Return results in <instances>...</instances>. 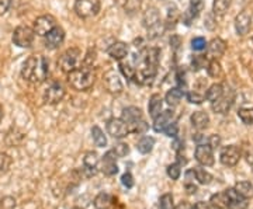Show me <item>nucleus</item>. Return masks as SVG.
<instances>
[{
  "instance_id": "nucleus-29",
  "label": "nucleus",
  "mask_w": 253,
  "mask_h": 209,
  "mask_svg": "<svg viewBox=\"0 0 253 209\" xmlns=\"http://www.w3.org/2000/svg\"><path fill=\"white\" fill-rule=\"evenodd\" d=\"M224 91H225L224 84H221V83H214V84H211V86L208 87L207 93H206V99L212 103V101H215L217 99H219V97L224 94Z\"/></svg>"
},
{
  "instance_id": "nucleus-41",
  "label": "nucleus",
  "mask_w": 253,
  "mask_h": 209,
  "mask_svg": "<svg viewBox=\"0 0 253 209\" xmlns=\"http://www.w3.org/2000/svg\"><path fill=\"white\" fill-rule=\"evenodd\" d=\"M186 99L191 104H201L204 101V99H206V94H201L199 91L191 90L186 93Z\"/></svg>"
},
{
  "instance_id": "nucleus-48",
  "label": "nucleus",
  "mask_w": 253,
  "mask_h": 209,
  "mask_svg": "<svg viewBox=\"0 0 253 209\" xmlns=\"http://www.w3.org/2000/svg\"><path fill=\"white\" fill-rule=\"evenodd\" d=\"M121 182H123V185L126 187V188H132L134 187V177H132V174L131 173H124L123 174V177H121Z\"/></svg>"
},
{
  "instance_id": "nucleus-34",
  "label": "nucleus",
  "mask_w": 253,
  "mask_h": 209,
  "mask_svg": "<svg viewBox=\"0 0 253 209\" xmlns=\"http://www.w3.org/2000/svg\"><path fill=\"white\" fill-rule=\"evenodd\" d=\"M231 1L232 0H214L212 3V13L215 16H224L229 6H231Z\"/></svg>"
},
{
  "instance_id": "nucleus-7",
  "label": "nucleus",
  "mask_w": 253,
  "mask_h": 209,
  "mask_svg": "<svg viewBox=\"0 0 253 209\" xmlns=\"http://www.w3.org/2000/svg\"><path fill=\"white\" fill-rule=\"evenodd\" d=\"M65 94H66V90H65L62 83L52 82L44 91V101L46 104L54 105V104H58L63 100Z\"/></svg>"
},
{
  "instance_id": "nucleus-21",
  "label": "nucleus",
  "mask_w": 253,
  "mask_h": 209,
  "mask_svg": "<svg viewBox=\"0 0 253 209\" xmlns=\"http://www.w3.org/2000/svg\"><path fill=\"white\" fill-rule=\"evenodd\" d=\"M190 121H191L193 128H196L197 131H204L210 125V117H208V114L206 111H196V112H193L191 117H190Z\"/></svg>"
},
{
  "instance_id": "nucleus-14",
  "label": "nucleus",
  "mask_w": 253,
  "mask_h": 209,
  "mask_svg": "<svg viewBox=\"0 0 253 209\" xmlns=\"http://www.w3.org/2000/svg\"><path fill=\"white\" fill-rule=\"evenodd\" d=\"M232 104H234V91L225 90L219 99L211 103V108L217 114H226L231 109Z\"/></svg>"
},
{
  "instance_id": "nucleus-1",
  "label": "nucleus",
  "mask_w": 253,
  "mask_h": 209,
  "mask_svg": "<svg viewBox=\"0 0 253 209\" xmlns=\"http://www.w3.org/2000/svg\"><path fill=\"white\" fill-rule=\"evenodd\" d=\"M49 62L42 55H31L26 59L21 68V77L28 83L41 84L48 79Z\"/></svg>"
},
{
  "instance_id": "nucleus-39",
  "label": "nucleus",
  "mask_w": 253,
  "mask_h": 209,
  "mask_svg": "<svg viewBox=\"0 0 253 209\" xmlns=\"http://www.w3.org/2000/svg\"><path fill=\"white\" fill-rule=\"evenodd\" d=\"M166 173L168 175L172 178L173 181H176V180H179L180 178V174H181V166L177 162L176 163H172L168 166V169H166Z\"/></svg>"
},
{
  "instance_id": "nucleus-50",
  "label": "nucleus",
  "mask_w": 253,
  "mask_h": 209,
  "mask_svg": "<svg viewBox=\"0 0 253 209\" xmlns=\"http://www.w3.org/2000/svg\"><path fill=\"white\" fill-rule=\"evenodd\" d=\"M208 145L211 146L212 149H217L218 146L221 145V138L218 137V135H211V137L208 138Z\"/></svg>"
},
{
  "instance_id": "nucleus-45",
  "label": "nucleus",
  "mask_w": 253,
  "mask_h": 209,
  "mask_svg": "<svg viewBox=\"0 0 253 209\" xmlns=\"http://www.w3.org/2000/svg\"><path fill=\"white\" fill-rule=\"evenodd\" d=\"M191 48L194 51H204L207 48V41L203 36H196L191 39Z\"/></svg>"
},
{
  "instance_id": "nucleus-58",
  "label": "nucleus",
  "mask_w": 253,
  "mask_h": 209,
  "mask_svg": "<svg viewBox=\"0 0 253 209\" xmlns=\"http://www.w3.org/2000/svg\"><path fill=\"white\" fill-rule=\"evenodd\" d=\"M3 117H4V112H3V105L0 104V122H1Z\"/></svg>"
},
{
  "instance_id": "nucleus-40",
  "label": "nucleus",
  "mask_w": 253,
  "mask_h": 209,
  "mask_svg": "<svg viewBox=\"0 0 253 209\" xmlns=\"http://www.w3.org/2000/svg\"><path fill=\"white\" fill-rule=\"evenodd\" d=\"M11 162L13 160H11V157L7 153L0 152V175H3V174H6L9 172Z\"/></svg>"
},
{
  "instance_id": "nucleus-33",
  "label": "nucleus",
  "mask_w": 253,
  "mask_h": 209,
  "mask_svg": "<svg viewBox=\"0 0 253 209\" xmlns=\"http://www.w3.org/2000/svg\"><path fill=\"white\" fill-rule=\"evenodd\" d=\"M207 73L210 77L218 79L219 76H222V66L218 62V59H211L207 64Z\"/></svg>"
},
{
  "instance_id": "nucleus-20",
  "label": "nucleus",
  "mask_w": 253,
  "mask_h": 209,
  "mask_svg": "<svg viewBox=\"0 0 253 209\" xmlns=\"http://www.w3.org/2000/svg\"><path fill=\"white\" fill-rule=\"evenodd\" d=\"M174 121V114L173 111L168 109V111H162L156 118H154V131L155 132H163L166 127Z\"/></svg>"
},
{
  "instance_id": "nucleus-57",
  "label": "nucleus",
  "mask_w": 253,
  "mask_h": 209,
  "mask_svg": "<svg viewBox=\"0 0 253 209\" xmlns=\"http://www.w3.org/2000/svg\"><path fill=\"white\" fill-rule=\"evenodd\" d=\"M177 163L180 166H184V164H187V159L184 156H181V153H177Z\"/></svg>"
},
{
  "instance_id": "nucleus-13",
  "label": "nucleus",
  "mask_w": 253,
  "mask_h": 209,
  "mask_svg": "<svg viewBox=\"0 0 253 209\" xmlns=\"http://www.w3.org/2000/svg\"><path fill=\"white\" fill-rule=\"evenodd\" d=\"M100 172L104 175H116L118 173V166H117V156L113 150H109L106 155L101 157L100 162Z\"/></svg>"
},
{
  "instance_id": "nucleus-32",
  "label": "nucleus",
  "mask_w": 253,
  "mask_h": 209,
  "mask_svg": "<svg viewBox=\"0 0 253 209\" xmlns=\"http://www.w3.org/2000/svg\"><path fill=\"white\" fill-rule=\"evenodd\" d=\"M99 155L96 152H87L84 157H83V167L86 169H91V170H97L99 166Z\"/></svg>"
},
{
  "instance_id": "nucleus-3",
  "label": "nucleus",
  "mask_w": 253,
  "mask_h": 209,
  "mask_svg": "<svg viewBox=\"0 0 253 209\" xmlns=\"http://www.w3.org/2000/svg\"><path fill=\"white\" fill-rule=\"evenodd\" d=\"M144 24L148 28V35L151 39H154L156 36H161L166 28V24L161 20L159 11L155 7H149L145 11L144 14Z\"/></svg>"
},
{
  "instance_id": "nucleus-53",
  "label": "nucleus",
  "mask_w": 253,
  "mask_h": 209,
  "mask_svg": "<svg viewBox=\"0 0 253 209\" xmlns=\"http://www.w3.org/2000/svg\"><path fill=\"white\" fill-rule=\"evenodd\" d=\"M184 187H186V191L189 195H194L196 192L199 191V188H197V185H194V182H190V184H184Z\"/></svg>"
},
{
  "instance_id": "nucleus-56",
  "label": "nucleus",
  "mask_w": 253,
  "mask_h": 209,
  "mask_svg": "<svg viewBox=\"0 0 253 209\" xmlns=\"http://www.w3.org/2000/svg\"><path fill=\"white\" fill-rule=\"evenodd\" d=\"M246 160H248V163L253 164V147L251 146V152L248 150L246 152Z\"/></svg>"
},
{
  "instance_id": "nucleus-25",
  "label": "nucleus",
  "mask_w": 253,
  "mask_h": 209,
  "mask_svg": "<svg viewBox=\"0 0 253 209\" xmlns=\"http://www.w3.org/2000/svg\"><path fill=\"white\" fill-rule=\"evenodd\" d=\"M183 96H184V90H183V89H180V87H173V89H170V90L166 93L165 100H166V103H168L169 105L176 107V105L180 104Z\"/></svg>"
},
{
  "instance_id": "nucleus-5",
  "label": "nucleus",
  "mask_w": 253,
  "mask_h": 209,
  "mask_svg": "<svg viewBox=\"0 0 253 209\" xmlns=\"http://www.w3.org/2000/svg\"><path fill=\"white\" fill-rule=\"evenodd\" d=\"M101 0H75V11L81 18H91L99 14Z\"/></svg>"
},
{
  "instance_id": "nucleus-28",
  "label": "nucleus",
  "mask_w": 253,
  "mask_h": 209,
  "mask_svg": "<svg viewBox=\"0 0 253 209\" xmlns=\"http://www.w3.org/2000/svg\"><path fill=\"white\" fill-rule=\"evenodd\" d=\"M154 146H155V138L144 137L138 140V143H136V149H138V152H139V153H142V155H148V153H151V152H152Z\"/></svg>"
},
{
  "instance_id": "nucleus-52",
  "label": "nucleus",
  "mask_w": 253,
  "mask_h": 209,
  "mask_svg": "<svg viewBox=\"0 0 253 209\" xmlns=\"http://www.w3.org/2000/svg\"><path fill=\"white\" fill-rule=\"evenodd\" d=\"M1 207H4V209H14L16 207V201L13 198H4L1 201Z\"/></svg>"
},
{
  "instance_id": "nucleus-26",
  "label": "nucleus",
  "mask_w": 253,
  "mask_h": 209,
  "mask_svg": "<svg viewBox=\"0 0 253 209\" xmlns=\"http://www.w3.org/2000/svg\"><path fill=\"white\" fill-rule=\"evenodd\" d=\"M228 204H229V197H228L226 191L217 192L210 200V205L214 207L215 209H226L228 208Z\"/></svg>"
},
{
  "instance_id": "nucleus-30",
  "label": "nucleus",
  "mask_w": 253,
  "mask_h": 209,
  "mask_svg": "<svg viewBox=\"0 0 253 209\" xmlns=\"http://www.w3.org/2000/svg\"><path fill=\"white\" fill-rule=\"evenodd\" d=\"M235 191L241 195V197H244V198H252L253 197V185L252 182L249 181H239L235 184Z\"/></svg>"
},
{
  "instance_id": "nucleus-54",
  "label": "nucleus",
  "mask_w": 253,
  "mask_h": 209,
  "mask_svg": "<svg viewBox=\"0 0 253 209\" xmlns=\"http://www.w3.org/2000/svg\"><path fill=\"white\" fill-rule=\"evenodd\" d=\"M191 209H211V205L208 202H204V201H199L197 204H194Z\"/></svg>"
},
{
  "instance_id": "nucleus-22",
  "label": "nucleus",
  "mask_w": 253,
  "mask_h": 209,
  "mask_svg": "<svg viewBox=\"0 0 253 209\" xmlns=\"http://www.w3.org/2000/svg\"><path fill=\"white\" fill-rule=\"evenodd\" d=\"M228 197H229V204H228V209H246L248 208V202L246 198L241 197L238 192L235 191V188H228L225 190Z\"/></svg>"
},
{
  "instance_id": "nucleus-37",
  "label": "nucleus",
  "mask_w": 253,
  "mask_h": 209,
  "mask_svg": "<svg viewBox=\"0 0 253 209\" xmlns=\"http://www.w3.org/2000/svg\"><path fill=\"white\" fill-rule=\"evenodd\" d=\"M194 173H196V180L200 182V184H203V185H207L210 182L212 181V175L208 173L207 170H204V169H194Z\"/></svg>"
},
{
  "instance_id": "nucleus-42",
  "label": "nucleus",
  "mask_w": 253,
  "mask_h": 209,
  "mask_svg": "<svg viewBox=\"0 0 253 209\" xmlns=\"http://www.w3.org/2000/svg\"><path fill=\"white\" fill-rule=\"evenodd\" d=\"M208 64L207 56L204 55H197L191 59V66H193V70H200L203 68H206V65Z\"/></svg>"
},
{
  "instance_id": "nucleus-11",
  "label": "nucleus",
  "mask_w": 253,
  "mask_h": 209,
  "mask_svg": "<svg viewBox=\"0 0 253 209\" xmlns=\"http://www.w3.org/2000/svg\"><path fill=\"white\" fill-rule=\"evenodd\" d=\"M103 84H104L106 90L109 91L110 94H114V96L121 94L123 90H124L123 82H121L120 76L116 73V70H109V72L104 73V76H103Z\"/></svg>"
},
{
  "instance_id": "nucleus-55",
  "label": "nucleus",
  "mask_w": 253,
  "mask_h": 209,
  "mask_svg": "<svg viewBox=\"0 0 253 209\" xmlns=\"http://www.w3.org/2000/svg\"><path fill=\"white\" fill-rule=\"evenodd\" d=\"M173 209H191V205L187 201H183V202H180L179 205H176Z\"/></svg>"
},
{
  "instance_id": "nucleus-19",
  "label": "nucleus",
  "mask_w": 253,
  "mask_h": 209,
  "mask_svg": "<svg viewBox=\"0 0 253 209\" xmlns=\"http://www.w3.org/2000/svg\"><path fill=\"white\" fill-rule=\"evenodd\" d=\"M107 54L111 59H114V61H117V62H121V61H124L126 58V55H128V45L124 44V42H113L111 45L109 46V49H107Z\"/></svg>"
},
{
  "instance_id": "nucleus-12",
  "label": "nucleus",
  "mask_w": 253,
  "mask_h": 209,
  "mask_svg": "<svg viewBox=\"0 0 253 209\" xmlns=\"http://www.w3.org/2000/svg\"><path fill=\"white\" fill-rule=\"evenodd\" d=\"M194 157H196V160H197L201 166H206V167L212 166L214 162H215V159H214V149L208 145V143L197 145L196 152H194Z\"/></svg>"
},
{
  "instance_id": "nucleus-35",
  "label": "nucleus",
  "mask_w": 253,
  "mask_h": 209,
  "mask_svg": "<svg viewBox=\"0 0 253 209\" xmlns=\"http://www.w3.org/2000/svg\"><path fill=\"white\" fill-rule=\"evenodd\" d=\"M120 70H121V73L126 76L128 80H135L136 69L134 65H131L129 62L121 61V62H120Z\"/></svg>"
},
{
  "instance_id": "nucleus-23",
  "label": "nucleus",
  "mask_w": 253,
  "mask_h": 209,
  "mask_svg": "<svg viewBox=\"0 0 253 209\" xmlns=\"http://www.w3.org/2000/svg\"><path fill=\"white\" fill-rule=\"evenodd\" d=\"M121 119H123V121H126L128 125H131V124H134V122H136V121L142 119V111H141V108L134 107V105L126 107V108L123 109Z\"/></svg>"
},
{
  "instance_id": "nucleus-4",
  "label": "nucleus",
  "mask_w": 253,
  "mask_h": 209,
  "mask_svg": "<svg viewBox=\"0 0 253 209\" xmlns=\"http://www.w3.org/2000/svg\"><path fill=\"white\" fill-rule=\"evenodd\" d=\"M79 61H81V51L78 48H71V49L65 51L59 56V59H58V68L63 73L68 74V73H71L78 68Z\"/></svg>"
},
{
  "instance_id": "nucleus-43",
  "label": "nucleus",
  "mask_w": 253,
  "mask_h": 209,
  "mask_svg": "<svg viewBox=\"0 0 253 209\" xmlns=\"http://www.w3.org/2000/svg\"><path fill=\"white\" fill-rule=\"evenodd\" d=\"M159 208L161 209H173L174 208V202H173L172 194H165L159 200Z\"/></svg>"
},
{
  "instance_id": "nucleus-17",
  "label": "nucleus",
  "mask_w": 253,
  "mask_h": 209,
  "mask_svg": "<svg viewBox=\"0 0 253 209\" xmlns=\"http://www.w3.org/2000/svg\"><path fill=\"white\" fill-rule=\"evenodd\" d=\"M203 9H204V0H190L189 9L183 13V17H181L183 23L186 26H190L191 21L199 16Z\"/></svg>"
},
{
  "instance_id": "nucleus-6",
  "label": "nucleus",
  "mask_w": 253,
  "mask_h": 209,
  "mask_svg": "<svg viewBox=\"0 0 253 209\" xmlns=\"http://www.w3.org/2000/svg\"><path fill=\"white\" fill-rule=\"evenodd\" d=\"M34 36H36V33L34 30L28 26H18L14 33H13V44L18 48H30L34 42Z\"/></svg>"
},
{
  "instance_id": "nucleus-38",
  "label": "nucleus",
  "mask_w": 253,
  "mask_h": 209,
  "mask_svg": "<svg viewBox=\"0 0 253 209\" xmlns=\"http://www.w3.org/2000/svg\"><path fill=\"white\" fill-rule=\"evenodd\" d=\"M128 128H129V132L136 134V135H142V134H145L148 131V124L142 118L139 119V121H136V122H134V124H131V125H128Z\"/></svg>"
},
{
  "instance_id": "nucleus-36",
  "label": "nucleus",
  "mask_w": 253,
  "mask_h": 209,
  "mask_svg": "<svg viewBox=\"0 0 253 209\" xmlns=\"http://www.w3.org/2000/svg\"><path fill=\"white\" fill-rule=\"evenodd\" d=\"M238 117L246 125H253V108L252 107H245L238 111Z\"/></svg>"
},
{
  "instance_id": "nucleus-24",
  "label": "nucleus",
  "mask_w": 253,
  "mask_h": 209,
  "mask_svg": "<svg viewBox=\"0 0 253 209\" xmlns=\"http://www.w3.org/2000/svg\"><path fill=\"white\" fill-rule=\"evenodd\" d=\"M163 109V99L161 97V94H154L151 99H149V104H148V111H149V115L152 118H156Z\"/></svg>"
},
{
  "instance_id": "nucleus-47",
  "label": "nucleus",
  "mask_w": 253,
  "mask_h": 209,
  "mask_svg": "<svg viewBox=\"0 0 253 209\" xmlns=\"http://www.w3.org/2000/svg\"><path fill=\"white\" fill-rule=\"evenodd\" d=\"M177 18H179V10L177 7L172 4V6H169V9H168V23H177Z\"/></svg>"
},
{
  "instance_id": "nucleus-44",
  "label": "nucleus",
  "mask_w": 253,
  "mask_h": 209,
  "mask_svg": "<svg viewBox=\"0 0 253 209\" xmlns=\"http://www.w3.org/2000/svg\"><path fill=\"white\" fill-rule=\"evenodd\" d=\"M111 150L116 153L117 157H126V156L129 153V147H128V145L124 143V142H120L117 145H114V147H113Z\"/></svg>"
},
{
  "instance_id": "nucleus-51",
  "label": "nucleus",
  "mask_w": 253,
  "mask_h": 209,
  "mask_svg": "<svg viewBox=\"0 0 253 209\" xmlns=\"http://www.w3.org/2000/svg\"><path fill=\"white\" fill-rule=\"evenodd\" d=\"M174 140H173V143H172V147L177 152V153H180L181 150H183V147H184V143H183V140H180L179 138H173Z\"/></svg>"
},
{
  "instance_id": "nucleus-31",
  "label": "nucleus",
  "mask_w": 253,
  "mask_h": 209,
  "mask_svg": "<svg viewBox=\"0 0 253 209\" xmlns=\"http://www.w3.org/2000/svg\"><path fill=\"white\" fill-rule=\"evenodd\" d=\"M91 138H93L94 145L99 146V147H104L107 145V138L104 135V132L101 131V128L97 127V125L91 128Z\"/></svg>"
},
{
  "instance_id": "nucleus-10",
  "label": "nucleus",
  "mask_w": 253,
  "mask_h": 209,
  "mask_svg": "<svg viewBox=\"0 0 253 209\" xmlns=\"http://www.w3.org/2000/svg\"><path fill=\"white\" fill-rule=\"evenodd\" d=\"M242 157V152L239 149V146L236 145H229L225 146L222 150H221V155H219V160L224 166L228 167H234L236 164L239 163Z\"/></svg>"
},
{
  "instance_id": "nucleus-2",
  "label": "nucleus",
  "mask_w": 253,
  "mask_h": 209,
  "mask_svg": "<svg viewBox=\"0 0 253 209\" xmlns=\"http://www.w3.org/2000/svg\"><path fill=\"white\" fill-rule=\"evenodd\" d=\"M68 83L76 91L90 90L94 84V73L91 68H86V66L76 68L75 70L68 73Z\"/></svg>"
},
{
  "instance_id": "nucleus-16",
  "label": "nucleus",
  "mask_w": 253,
  "mask_h": 209,
  "mask_svg": "<svg viewBox=\"0 0 253 209\" xmlns=\"http://www.w3.org/2000/svg\"><path fill=\"white\" fill-rule=\"evenodd\" d=\"M65 41V31L62 27H56L45 35V46L48 49H58Z\"/></svg>"
},
{
  "instance_id": "nucleus-9",
  "label": "nucleus",
  "mask_w": 253,
  "mask_h": 209,
  "mask_svg": "<svg viewBox=\"0 0 253 209\" xmlns=\"http://www.w3.org/2000/svg\"><path fill=\"white\" fill-rule=\"evenodd\" d=\"M106 128H107V134L114 139H123V138L128 137V134H129L128 124L121 118L109 119Z\"/></svg>"
},
{
  "instance_id": "nucleus-15",
  "label": "nucleus",
  "mask_w": 253,
  "mask_h": 209,
  "mask_svg": "<svg viewBox=\"0 0 253 209\" xmlns=\"http://www.w3.org/2000/svg\"><path fill=\"white\" fill-rule=\"evenodd\" d=\"M251 27H252V14L248 10L241 11L235 17V30L238 35L245 36L251 31Z\"/></svg>"
},
{
  "instance_id": "nucleus-18",
  "label": "nucleus",
  "mask_w": 253,
  "mask_h": 209,
  "mask_svg": "<svg viewBox=\"0 0 253 209\" xmlns=\"http://www.w3.org/2000/svg\"><path fill=\"white\" fill-rule=\"evenodd\" d=\"M226 51V42L221 38H214L207 44V58L211 59H219Z\"/></svg>"
},
{
  "instance_id": "nucleus-27",
  "label": "nucleus",
  "mask_w": 253,
  "mask_h": 209,
  "mask_svg": "<svg viewBox=\"0 0 253 209\" xmlns=\"http://www.w3.org/2000/svg\"><path fill=\"white\" fill-rule=\"evenodd\" d=\"M93 205L96 209H110L113 205V198L107 192H100L93 201Z\"/></svg>"
},
{
  "instance_id": "nucleus-8",
  "label": "nucleus",
  "mask_w": 253,
  "mask_h": 209,
  "mask_svg": "<svg viewBox=\"0 0 253 209\" xmlns=\"http://www.w3.org/2000/svg\"><path fill=\"white\" fill-rule=\"evenodd\" d=\"M55 27H56V18L54 16H51V14H44V16H40V17L36 18L33 30H34L37 35L45 36Z\"/></svg>"
},
{
  "instance_id": "nucleus-46",
  "label": "nucleus",
  "mask_w": 253,
  "mask_h": 209,
  "mask_svg": "<svg viewBox=\"0 0 253 209\" xmlns=\"http://www.w3.org/2000/svg\"><path fill=\"white\" fill-rule=\"evenodd\" d=\"M163 134L169 138H177V134H179V125H177V122H176V121L170 122V124L166 127V129L163 131Z\"/></svg>"
},
{
  "instance_id": "nucleus-59",
  "label": "nucleus",
  "mask_w": 253,
  "mask_h": 209,
  "mask_svg": "<svg viewBox=\"0 0 253 209\" xmlns=\"http://www.w3.org/2000/svg\"><path fill=\"white\" fill-rule=\"evenodd\" d=\"M72 209H82V208H79V207H75V208H72Z\"/></svg>"
},
{
  "instance_id": "nucleus-49",
  "label": "nucleus",
  "mask_w": 253,
  "mask_h": 209,
  "mask_svg": "<svg viewBox=\"0 0 253 209\" xmlns=\"http://www.w3.org/2000/svg\"><path fill=\"white\" fill-rule=\"evenodd\" d=\"M10 6H11V0H0V17L9 11Z\"/></svg>"
}]
</instances>
